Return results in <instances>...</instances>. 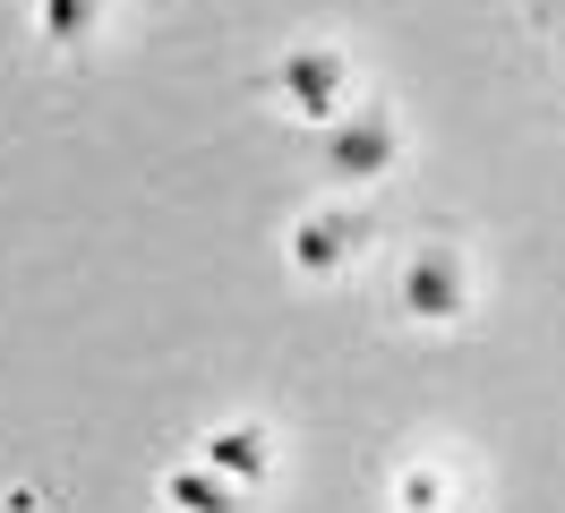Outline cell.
Instances as JSON below:
<instances>
[{
  "label": "cell",
  "mask_w": 565,
  "mask_h": 513,
  "mask_svg": "<svg viewBox=\"0 0 565 513\" xmlns=\"http://www.w3.org/2000/svg\"><path fill=\"white\" fill-rule=\"evenodd\" d=\"M394 308L412 325H462L471 317V266L455 248H412L403 274H394Z\"/></svg>",
  "instance_id": "cell-1"
},
{
  "label": "cell",
  "mask_w": 565,
  "mask_h": 513,
  "mask_svg": "<svg viewBox=\"0 0 565 513\" xmlns=\"http://www.w3.org/2000/svg\"><path fill=\"white\" fill-rule=\"evenodd\" d=\"M318 163H326V180L369 189V180H386V171L403 163V129H394L386 111H343V120H326Z\"/></svg>",
  "instance_id": "cell-2"
},
{
  "label": "cell",
  "mask_w": 565,
  "mask_h": 513,
  "mask_svg": "<svg viewBox=\"0 0 565 513\" xmlns=\"http://www.w3.org/2000/svg\"><path fill=\"white\" fill-rule=\"evenodd\" d=\"M275 95H282V111H300L309 129H326V120H343V103H352V61H343L334 43H300V52H282Z\"/></svg>",
  "instance_id": "cell-3"
},
{
  "label": "cell",
  "mask_w": 565,
  "mask_h": 513,
  "mask_svg": "<svg viewBox=\"0 0 565 513\" xmlns=\"http://www.w3.org/2000/svg\"><path fill=\"white\" fill-rule=\"evenodd\" d=\"M360 248H369V214H352V205H309V214L291 223V266L309 274V282L343 274Z\"/></svg>",
  "instance_id": "cell-4"
},
{
  "label": "cell",
  "mask_w": 565,
  "mask_h": 513,
  "mask_svg": "<svg viewBox=\"0 0 565 513\" xmlns=\"http://www.w3.org/2000/svg\"><path fill=\"white\" fill-rule=\"evenodd\" d=\"M198 462H214L232 488H257V479L275 471V437H266L257 419H232V428H214V437H206V453H198Z\"/></svg>",
  "instance_id": "cell-5"
},
{
  "label": "cell",
  "mask_w": 565,
  "mask_h": 513,
  "mask_svg": "<svg viewBox=\"0 0 565 513\" xmlns=\"http://www.w3.org/2000/svg\"><path fill=\"white\" fill-rule=\"evenodd\" d=\"M248 488H232V479L214 471V462H189V471H163V505L172 513H241Z\"/></svg>",
  "instance_id": "cell-6"
},
{
  "label": "cell",
  "mask_w": 565,
  "mask_h": 513,
  "mask_svg": "<svg viewBox=\"0 0 565 513\" xmlns=\"http://www.w3.org/2000/svg\"><path fill=\"white\" fill-rule=\"evenodd\" d=\"M104 26V0H35V34L43 52H86Z\"/></svg>",
  "instance_id": "cell-7"
},
{
  "label": "cell",
  "mask_w": 565,
  "mask_h": 513,
  "mask_svg": "<svg viewBox=\"0 0 565 513\" xmlns=\"http://www.w3.org/2000/svg\"><path fill=\"white\" fill-rule=\"evenodd\" d=\"M394 513H446V471L437 462H403L394 471Z\"/></svg>",
  "instance_id": "cell-8"
}]
</instances>
